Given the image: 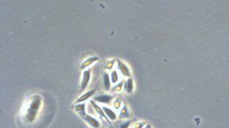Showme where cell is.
Here are the masks:
<instances>
[{"label":"cell","instance_id":"cell-1","mask_svg":"<svg viewBox=\"0 0 229 128\" xmlns=\"http://www.w3.org/2000/svg\"><path fill=\"white\" fill-rule=\"evenodd\" d=\"M41 97L35 94L28 101L25 109L22 111V119L26 123H32L36 118L41 109Z\"/></svg>","mask_w":229,"mask_h":128},{"label":"cell","instance_id":"cell-2","mask_svg":"<svg viewBox=\"0 0 229 128\" xmlns=\"http://www.w3.org/2000/svg\"><path fill=\"white\" fill-rule=\"evenodd\" d=\"M80 116L87 123V124H88L89 125H90L92 127L100 128V123L99 121H98V120H96L95 118L89 116V114H87L86 113L82 114V115H80Z\"/></svg>","mask_w":229,"mask_h":128},{"label":"cell","instance_id":"cell-3","mask_svg":"<svg viewBox=\"0 0 229 128\" xmlns=\"http://www.w3.org/2000/svg\"><path fill=\"white\" fill-rule=\"evenodd\" d=\"M90 76H91L90 70L84 71V72H83L82 79V81H81V85H80L81 91H82V90L86 89V87H87V85H88V84H89V80H90Z\"/></svg>","mask_w":229,"mask_h":128},{"label":"cell","instance_id":"cell-4","mask_svg":"<svg viewBox=\"0 0 229 128\" xmlns=\"http://www.w3.org/2000/svg\"><path fill=\"white\" fill-rule=\"evenodd\" d=\"M117 68L119 70V71L121 72V74L124 76L130 77V71L129 69V68L126 66V64H124L123 62H122L121 61L117 59Z\"/></svg>","mask_w":229,"mask_h":128},{"label":"cell","instance_id":"cell-5","mask_svg":"<svg viewBox=\"0 0 229 128\" xmlns=\"http://www.w3.org/2000/svg\"><path fill=\"white\" fill-rule=\"evenodd\" d=\"M113 99V96H110V95H100V96H96L94 98V101L100 103H105V104H109Z\"/></svg>","mask_w":229,"mask_h":128},{"label":"cell","instance_id":"cell-6","mask_svg":"<svg viewBox=\"0 0 229 128\" xmlns=\"http://www.w3.org/2000/svg\"><path fill=\"white\" fill-rule=\"evenodd\" d=\"M96 92V89H93L89 90L87 92H85L84 94H83L82 96H81L76 101L75 103H84V101H86L87 100H88L89 98H91L92 96L95 94V92Z\"/></svg>","mask_w":229,"mask_h":128},{"label":"cell","instance_id":"cell-7","mask_svg":"<svg viewBox=\"0 0 229 128\" xmlns=\"http://www.w3.org/2000/svg\"><path fill=\"white\" fill-rule=\"evenodd\" d=\"M102 109H103V110L104 113L106 114L107 117L108 118V120H112V121H114V120H117V114H116L112 109H111L110 108L106 107V106H103Z\"/></svg>","mask_w":229,"mask_h":128},{"label":"cell","instance_id":"cell-8","mask_svg":"<svg viewBox=\"0 0 229 128\" xmlns=\"http://www.w3.org/2000/svg\"><path fill=\"white\" fill-rule=\"evenodd\" d=\"M90 103H91L92 106H93L94 109H95V111L97 112V113L98 114H99L100 116H101L102 117H103L106 121H108V123H110V122H109V120H108V118L107 117V116L106 115V114L104 113V111H103V110L102 107H100L99 106H98V104H96L95 102L94 101H90ZM110 124H111V123H110Z\"/></svg>","mask_w":229,"mask_h":128},{"label":"cell","instance_id":"cell-9","mask_svg":"<svg viewBox=\"0 0 229 128\" xmlns=\"http://www.w3.org/2000/svg\"><path fill=\"white\" fill-rule=\"evenodd\" d=\"M98 57H96V56H93V57H90V58H87L86 59V61H84V62H83L82 63V65H81L80 66V68L82 70H84L87 67H88L89 66H90L92 63H93L94 62H95V61H98Z\"/></svg>","mask_w":229,"mask_h":128},{"label":"cell","instance_id":"cell-10","mask_svg":"<svg viewBox=\"0 0 229 128\" xmlns=\"http://www.w3.org/2000/svg\"><path fill=\"white\" fill-rule=\"evenodd\" d=\"M103 87L105 90L106 91H109L111 89V79H110V76H109V74L108 73L105 72L103 74Z\"/></svg>","mask_w":229,"mask_h":128},{"label":"cell","instance_id":"cell-11","mask_svg":"<svg viewBox=\"0 0 229 128\" xmlns=\"http://www.w3.org/2000/svg\"><path fill=\"white\" fill-rule=\"evenodd\" d=\"M124 90L128 94L131 93L133 90V80L132 78H129L124 84Z\"/></svg>","mask_w":229,"mask_h":128},{"label":"cell","instance_id":"cell-12","mask_svg":"<svg viewBox=\"0 0 229 128\" xmlns=\"http://www.w3.org/2000/svg\"><path fill=\"white\" fill-rule=\"evenodd\" d=\"M84 107H85L84 103H77V104L74 106V111H75L76 112H77V113L79 114V116H80V115H82V114L85 113Z\"/></svg>","mask_w":229,"mask_h":128},{"label":"cell","instance_id":"cell-13","mask_svg":"<svg viewBox=\"0 0 229 128\" xmlns=\"http://www.w3.org/2000/svg\"><path fill=\"white\" fill-rule=\"evenodd\" d=\"M111 82H112L113 84H116L118 82V80H119V75H118L117 71L114 70L111 72Z\"/></svg>","mask_w":229,"mask_h":128},{"label":"cell","instance_id":"cell-14","mask_svg":"<svg viewBox=\"0 0 229 128\" xmlns=\"http://www.w3.org/2000/svg\"><path fill=\"white\" fill-rule=\"evenodd\" d=\"M130 116V113H129L128 109L126 106H124L122 109L121 113H120V117L121 118H129Z\"/></svg>","mask_w":229,"mask_h":128},{"label":"cell","instance_id":"cell-15","mask_svg":"<svg viewBox=\"0 0 229 128\" xmlns=\"http://www.w3.org/2000/svg\"><path fill=\"white\" fill-rule=\"evenodd\" d=\"M123 85H124V82L123 81H122V82H120L119 84H118V85H116L115 87H113L112 90L113 91H120V90H122Z\"/></svg>","mask_w":229,"mask_h":128},{"label":"cell","instance_id":"cell-16","mask_svg":"<svg viewBox=\"0 0 229 128\" xmlns=\"http://www.w3.org/2000/svg\"><path fill=\"white\" fill-rule=\"evenodd\" d=\"M130 123H131V121H127V122H123L119 125L118 128H128L129 127H130Z\"/></svg>","mask_w":229,"mask_h":128},{"label":"cell","instance_id":"cell-17","mask_svg":"<svg viewBox=\"0 0 229 128\" xmlns=\"http://www.w3.org/2000/svg\"><path fill=\"white\" fill-rule=\"evenodd\" d=\"M144 125H145V123H137V124L135 125V128H143Z\"/></svg>","mask_w":229,"mask_h":128},{"label":"cell","instance_id":"cell-18","mask_svg":"<svg viewBox=\"0 0 229 128\" xmlns=\"http://www.w3.org/2000/svg\"><path fill=\"white\" fill-rule=\"evenodd\" d=\"M144 128H151V127H150V125H147Z\"/></svg>","mask_w":229,"mask_h":128}]
</instances>
